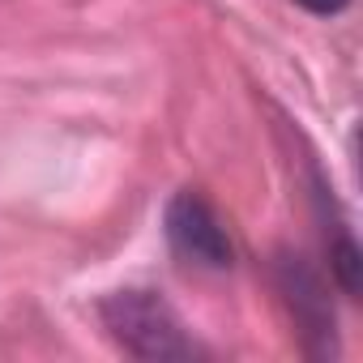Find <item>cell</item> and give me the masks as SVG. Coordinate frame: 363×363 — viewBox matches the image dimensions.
<instances>
[{
	"label": "cell",
	"instance_id": "obj_5",
	"mask_svg": "<svg viewBox=\"0 0 363 363\" xmlns=\"http://www.w3.org/2000/svg\"><path fill=\"white\" fill-rule=\"evenodd\" d=\"M295 5H303L308 13H316V18H333V13H342L350 0H295Z\"/></svg>",
	"mask_w": 363,
	"mask_h": 363
},
{
	"label": "cell",
	"instance_id": "obj_1",
	"mask_svg": "<svg viewBox=\"0 0 363 363\" xmlns=\"http://www.w3.org/2000/svg\"><path fill=\"white\" fill-rule=\"evenodd\" d=\"M99 320L107 329V337L133 354V359H150V363H171V359H197V342L189 337L184 320L175 316V308L158 295V291H111L99 303Z\"/></svg>",
	"mask_w": 363,
	"mask_h": 363
},
{
	"label": "cell",
	"instance_id": "obj_2",
	"mask_svg": "<svg viewBox=\"0 0 363 363\" xmlns=\"http://www.w3.org/2000/svg\"><path fill=\"white\" fill-rule=\"evenodd\" d=\"M274 278H278V291H282L291 320L303 337V350L316 359L337 354V316H333V299H329L320 274L299 252H278Z\"/></svg>",
	"mask_w": 363,
	"mask_h": 363
},
{
	"label": "cell",
	"instance_id": "obj_3",
	"mask_svg": "<svg viewBox=\"0 0 363 363\" xmlns=\"http://www.w3.org/2000/svg\"><path fill=\"white\" fill-rule=\"evenodd\" d=\"M167 240L179 257L201 269H231V261H235V248H231V235H227L218 210L193 189L175 193L167 201Z\"/></svg>",
	"mask_w": 363,
	"mask_h": 363
},
{
	"label": "cell",
	"instance_id": "obj_4",
	"mask_svg": "<svg viewBox=\"0 0 363 363\" xmlns=\"http://www.w3.org/2000/svg\"><path fill=\"white\" fill-rule=\"evenodd\" d=\"M329 269H333V278H337V286L346 295H359V286H363V257H359V244L350 235H337V244L329 248Z\"/></svg>",
	"mask_w": 363,
	"mask_h": 363
}]
</instances>
